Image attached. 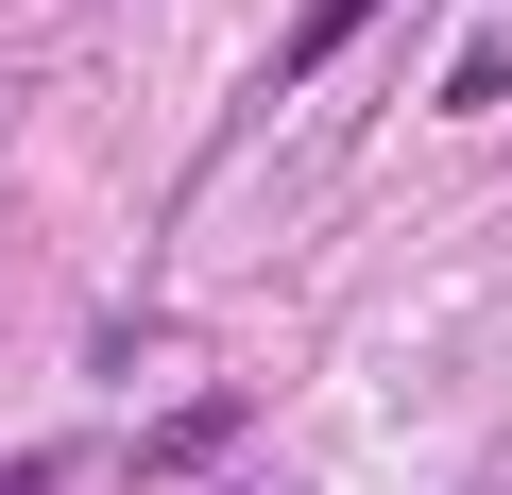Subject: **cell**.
<instances>
[{
	"mask_svg": "<svg viewBox=\"0 0 512 495\" xmlns=\"http://www.w3.org/2000/svg\"><path fill=\"white\" fill-rule=\"evenodd\" d=\"M359 18H376V0H308V18H291V35H274V86H308V69H325V52H342V35H359Z\"/></svg>",
	"mask_w": 512,
	"mask_h": 495,
	"instance_id": "cell-1",
	"label": "cell"
},
{
	"mask_svg": "<svg viewBox=\"0 0 512 495\" xmlns=\"http://www.w3.org/2000/svg\"><path fill=\"white\" fill-rule=\"evenodd\" d=\"M0 495H52V461H0Z\"/></svg>",
	"mask_w": 512,
	"mask_h": 495,
	"instance_id": "cell-2",
	"label": "cell"
}]
</instances>
